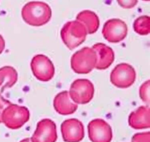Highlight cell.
Here are the masks:
<instances>
[{
	"label": "cell",
	"mask_w": 150,
	"mask_h": 142,
	"mask_svg": "<svg viewBox=\"0 0 150 142\" xmlns=\"http://www.w3.org/2000/svg\"><path fill=\"white\" fill-rule=\"evenodd\" d=\"M23 20L33 26H41L46 24L52 17L50 7L40 1H32L26 4L21 12Z\"/></svg>",
	"instance_id": "6da1fadb"
},
{
	"label": "cell",
	"mask_w": 150,
	"mask_h": 142,
	"mask_svg": "<svg viewBox=\"0 0 150 142\" xmlns=\"http://www.w3.org/2000/svg\"><path fill=\"white\" fill-rule=\"evenodd\" d=\"M30 67L33 74L39 81H49L54 76L53 64L47 56L43 54L35 56L32 59Z\"/></svg>",
	"instance_id": "52a82bcc"
},
{
	"label": "cell",
	"mask_w": 150,
	"mask_h": 142,
	"mask_svg": "<svg viewBox=\"0 0 150 142\" xmlns=\"http://www.w3.org/2000/svg\"><path fill=\"white\" fill-rule=\"evenodd\" d=\"M97 54L96 51L88 47L82 48L73 54L71 67L77 74H86L91 72L96 67Z\"/></svg>",
	"instance_id": "3957f363"
},
{
	"label": "cell",
	"mask_w": 150,
	"mask_h": 142,
	"mask_svg": "<svg viewBox=\"0 0 150 142\" xmlns=\"http://www.w3.org/2000/svg\"><path fill=\"white\" fill-rule=\"evenodd\" d=\"M97 54V63L95 68L105 70L108 68L114 60V53L112 49L106 44L98 43L92 46Z\"/></svg>",
	"instance_id": "7c38bea8"
},
{
	"label": "cell",
	"mask_w": 150,
	"mask_h": 142,
	"mask_svg": "<svg viewBox=\"0 0 150 142\" xmlns=\"http://www.w3.org/2000/svg\"><path fill=\"white\" fill-rule=\"evenodd\" d=\"M128 27L126 23L120 19L108 20L104 24L102 34L105 40L110 43H118L127 35Z\"/></svg>",
	"instance_id": "ba28073f"
},
{
	"label": "cell",
	"mask_w": 150,
	"mask_h": 142,
	"mask_svg": "<svg viewBox=\"0 0 150 142\" xmlns=\"http://www.w3.org/2000/svg\"><path fill=\"white\" fill-rule=\"evenodd\" d=\"M11 103L7 99H5L0 95V123H2V116L5 109Z\"/></svg>",
	"instance_id": "44dd1931"
},
{
	"label": "cell",
	"mask_w": 150,
	"mask_h": 142,
	"mask_svg": "<svg viewBox=\"0 0 150 142\" xmlns=\"http://www.w3.org/2000/svg\"><path fill=\"white\" fill-rule=\"evenodd\" d=\"M57 138L55 123L50 119H43L38 123L30 140L32 142H56Z\"/></svg>",
	"instance_id": "30bf717a"
},
{
	"label": "cell",
	"mask_w": 150,
	"mask_h": 142,
	"mask_svg": "<svg viewBox=\"0 0 150 142\" xmlns=\"http://www.w3.org/2000/svg\"><path fill=\"white\" fill-rule=\"evenodd\" d=\"M20 142H32L30 140V138H26L22 140H21Z\"/></svg>",
	"instance_id": "603a6c76"
},
{
	"label": "cell",
	"mask_w": 150,
	"mask_h": 142,
	"mask_svg": "<svg viewBox=\"0 0 150 142\" xmlns=\"http://www.w3.org/2000/svg\"><path fill=\"white\" fill-rule=\"evenodd\" d=\"M76 20L84 25L88 34L96 32L100 25L97 15L94 12L88 10H84L78 13L76 16Z\"/></svg>",
	"instance_id": "9a60e30c"
},
{
	"label": "cell",
	"mask_w": 150,
	"mask_h": 142,
	"mask_svg": "<svg viewBox=\"0 0 150 142\" xmlns=\"http://www.w3.org/2000/svg\"><path fill=\"white\" fill-rule=\"evenodd\" d=\"M87 32L83 24L77 20L66 23L60 31L61 38L64 44L73 50L86 40Z\"/></svg>",
	"instance_id": "7a4b0ae2"
},
{
	"label": "cell",
	"mask_w": 150,
	"mask_h": 142,
	"mask_svg": "<svg viewBox=\"0 0 150 142\" xmlns=\"http://www.w3.org/2000/svg\"><path fill=\"white\" fill-rule=\"evenodd\" d=\"M53 106L56 111L62 115H71L74 113L78 108L77 103L70 99L67 91L56 95L53 100Z\"/></svg>",
	"instance_id": "4fadbf2b"
},
{
	"label": "cell",
	"mask_w": 150,
	"mask_h": 142,
	"mask_svg": "<svg viewBox=\"0 0 150 142\" xmlns=\"http://www.w3.org/2000/svg\"><path fill=\"white\" fill-rule=\"evenodd\" d=\"M142 1H149V0H142Z\"/></svg>",
	"instance_id": "cb8c5ba5"
},
{
	"label": "cell",
	"mask_w": 150,
	"mask_h": 142,
	"mask_svg": "<svg viewBox=\"0 0 150 142\" xmlns=\"http://www.w3.org/2000/svg\"><path fill=\"white\" fill-rule=\"evenodd\" d=\"M29 116L27 108L11 103L4 110L2 121L9 129H18L29 120Z\"/></svg>",
	"instance_id": "277c9868"
},
{
	"label": "cell",
	"mask_w": 150,
	"mask_h": 142,
	"mask_svg": "<svg viewBox=\"0 0 150 142\" xmlns=\"http://www.w3.org/2000/svg\"><path fill=\"white\" fill-rule=\"evenodd\" d=\"M94 88L92 82L87 79H77L71 85L69 96L76 103L86 104L93 98Z\"/></svg>",
	"instance_id": "5b68a950"
},
{
	"label": "cell",
	"mask_w": 150,
	"mask_h": 142,
	"mask_svg": "<svg viewBox=\"0 0 150 142\" xmlns=\"http://www.w3.org/2000/svg\"><path fill=\"white\" fill-rule=\"evenodd\" d=\"M88 133L92 142H111L112 138L111 126L101 119H95L88 123Z\"/></svg>",
	"instance_id": "9c48e42d"
},
{
	"label": "cell",
	"mask_w": 150,
	"mask_h": 142,
	"mask_svg": "<svg viewBox=\"0 0 150 142\" xmlns=\"http://www.w3.org/2000/svg\"><path fill=\"white\" fill-rule=\"evenodd\" d=\"M117 1L119 5L124 9L132 8L138 4V0H117Z\"/></svg>",
	"instance_id": "ffe728a7"
},
{
	"label": "cell",
	"mask_w": 150,
	"mask_h": 142,
	"mask_svg": "<svg viewBox=\"0 0 150 142\" xmlns=\"http://www.w3.org/2000/svg\"><path fill=\"white\" fill-rule=\"evenodd\" d=\"M134 31L140 35H147L150 32L149 16L144 15L137 18L133 24Z\"/></svg>",
	"instance_id": "e0dca14e"
},
{
	"label": "cell",
	"mask_w": 150,
	"mask_h": 142,
	"mask_svg": "<svg viewBox=\"0 0 150 142\" xmlns=\"http://www.w3.org/2000/svg\"><path fill=\"white\" fill-rule=\"evenodd\" d=\"M149 108L142 106L131 113L128 117L129 125L135 129H143L150 126Z\"/></svg>",
	"instance_id": "5bb4252c"
},
{
	"label": "cell",
	"mask_w": 150,
	"mask_h": 142,
	"mask_svg": "<svg viewBox=\"0 0 150 142\" xmlns=\"http://www.w3.org/2000/svg\"><path fill=\"white\" fill-rule=\"evenodd\" d=\"M18 73L11 66H5L0 68V93L6 88L12 86L17 81Z\"/></svg>",
	"instance_id": "2e32d148"
},
{
	"label": "cell",
	"mask_w": 150,
	"mask_h": 142,
	"mask_svg": "<svg viewBox=\"0 0 150 142\" xmlns=\"http://www.w3.org/2000/svg\"><path fill=\"white\" fill-rule=\"evenodd\" d=\"M149 80L144 82L139 88V96L142 101L148 105L149 104Z\"/></svg>",
	"instance_id": "ac0fdd59"
},
{
	"label": "cell",
	"mask_w": 150,
	"mask_h": 142,
	"mask_svg": "<svg viewBox=\"0 0 150 142\" xmlns=\"http://www.w3.org/2000/svg\"><path fill=\"white\" fill-rule=\"evenodd\" d=\"M5 46V40L2 37V36L0 34V54L2 53L3 50H4Z\"/></svg>",
	"instance_id": "7402d4cb"
},
{
	"label": "cell",
	"mask_w": 150,
	"mask_h": 142,
	"mask_svg": "<svg viewBox=\"0 0 150 142\" xmlns=\"http://www.w3.org/2000/svg\"><path fill=\"white\" fill-rule=\"evenodd\" d=\"M136 79V72L132 66L127 63L116 65L110 74V81L115 86L127 88L131 86Z\"/></svg>",
	"instance_id": "8992f818"
},
{
	"label": "cell",
	"mask_w": 150,
	"mask_h": 142,
	"mask_svg": "<svg viewBox=\"0 0 150 142\" xmlns=\"http://www.w3.org/2000/svg\"><path fill=\"white\" fill-rule=\"evenodd\" d=\"M61 132L65 142H80L84 136V126L77 119H69L61 124Z\"/></svg>",
	"instance_id": "8fae6325"
},
{
	"label": "cell",
	"mask_w": 150,
	"mask_h": 142,
	"mask_svg": "<svg viewBox=\"0 0 150 142\" xmlns=\"http://www.w3.org/2000/svg\"><path fill=\"white\" fill-rule=\"evenodd\" d=\"M131 142H150V133L148 131L137 133L132 136Z\"/></svg>",
	"instance_id": "d6986e66"
}]
</instances>
